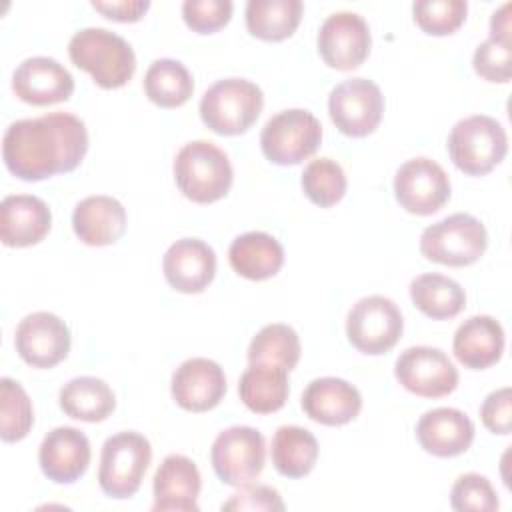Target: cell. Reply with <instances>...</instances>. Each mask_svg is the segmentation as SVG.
Masks as SVG:
<instances>
[{"label":"cell","instance_id":"21","mask_svg":"<svg viewBox=\"0 0 512 512\" xmlns=\"http://www.w3.org/2000/svg\"><path fill=\"white\" fill-rule=\"evenodd\" d=\"M362 408V396L356 386L342 378L324 376L312 380L302 392V410L324 426H342L352 422Z\"/></svg>","mask_w":512,"mask_h":512},{"label":"cell","instance_id":"35","mask_svg":"<svg viewBox=\"0 0 512 512\" xmlns=\"http://www.w3.org/2000/svg\"><path fill=\"white\" fill-rule=\"evenodd\" d=\"M34 424V410L26 390L12 378L0 380V438L18 442L28 436Z\"/></svg>","mask_w":512,"mask_h":512},{"label":"cell","instance_id":"24","mask_svg":"<svg viewBox=\"0 0 512 512\" xmlns=\"http://www.w3.org/2000/svg\"><path fill=\"white\" fill-rule=\"evenodd\" d=\"M452 350L456 360L470 370L494 366L504 352L502 324L486 314L470 316L454 332Z\"/></svg>","mask_w":512,"mask_h":512},{"label":"cell","instance_id":"4","mask_svg":"<svg viewBox=\"0 0 512 512\" xmlns=\"http://www.w3.org/2000/svg\"><path fill=\"white\" fill-rule=\"evenodd\" d=\"M264 94L246 78H224L214 82L200 100V118L216 134H244L260 116Z\"/></svg>","mask_w":512,"mask_h":512},{"label":"cell","instance_id":"6","mask_svg":"<svg viewBox=\"0 0 512 512\" xmlns=\"http://www.w3.org/2000/svg\"><path fill=\"white\" fill-rule=\"evenodd\" d=\"M488 232L484 224L466 212L450 214L424 228L420 254L444 266H470L486 252Z\"/></svg>","mask_w":512,"mask_h":512},{"label":"cell","instance_id":"29","mask_svg":"<svg viewBox=\"0 0 512 512\" xmlns=\"http://www.w3.org/2000/svg\"><path fill=\"white\" fill-rule=\"evenodd\" d=\"M410 298L414 306L432 320H448L458 316L466 306L464 288L444 274H420L410 282Z\"/></svg>","mask_w":512,"mask_h":512},{"label":"cell","instance_id":"19","mask_svg":"<svg viewBox=\"0 0 512 512\" xmlns=\"http://www.w3.org/2000/svg\"><path fill=\"white\" fill-rule=\"evenodd\" d=\"M202 478L194 460L184 454H168L152 482L154 512H196Z\"/></svg>","mask_w":512,"mask_h":512},{"label":"cell","instance_id":"41","mask_svg":"<svg viewBox=\"0 0 512 512\" xmlns=\"http://www.w3.org/2000/svg\"><path fill=\"white\" fill-rule=\"evenodd\" d=\"M482 424L492 434H510L512 430V390L510 386L490 392L480 406Z\"/></svg>","mask_w":512,"mask_h":512},{"label":"cell","instance_id":"17","mask_svg":"<svg viewBox=\"0 0 512 512\" xmlns=\"http://www.w3.org/2000/svg\"><path fill=\"white\" fill-rule=\"evenodd\" d=\"M174 402L188 412H206L226 394V376L220 364L208 358H188L172 374Z\"/></svg>","mask_w":512,"mask_h":512},{"label":"cell","instance_id":"34","mask_svg":"<svg viewBox=\"0 0 512 512\" xmlns=\"http://www.w3.org/2000/svg\"><path fill=\"white\" fill-rule=\"evenodd\" d=\"M302 190L308 200L320 208H330L346 194V174L342 166L332 158L312 160L300 178Z\"/></svg>","mask_w":512,"mask_h":512},{"label":"cell","instance_id":"9","mask_svg":"<svg viewBox=\"0 0 512 512\" xmlns=\"http://www.w3.org/2000/svg\"><path fill=\"white\" fill-rule=\"evenodd\" d=\"M404 330L400 308L386 296L372 294L360 298L348 312V342L362 354L378 356L396 346Z\"/></svg>","mask_w":512,"mask_h":512},{"label":"cell","instance_id":"28","mask_svg":"<svg viewBox=\"0 0 512 512\" xmlns=\"http://www.w3.org/2000/svg\"><path fill=\"white\" fill-rule=\"evenodd\" d=\"M60 408L66 416L82 422H102L114 408L112 388L96 376H78L60 388Z\"/></svg>","mask_w":512,"mask_h":512},{"label":"cell","instance_id":"14","mask_svg":"<svg viewBox=\"0 0 512 512\" xmlns=\"http://www.w3.org/2000/svg\"><path fill=\"white\" fill-rule=\"evenodd\" d=\"M318 52L336 70L358 68L370 54L372 38L366 20L356 12H334L318 30Z\"/></svg>","mask_w":512,"mask_h":512},{"label":"cell","instance_id":"11","mask_svg":"<svg viewBox=\"0 0 512 512\" xmlns=\"http://www.w3.org/2000/svg\"><path fill=\"white\" fill-rule=\"evenodd\" d=\"M328 112L336 128L352 138L372 134L384 112V96L376 82L368 78H348L332 88Z\"/></svg>","mask_w":512,"mask_h":512},{"label":"cell","instance_id":"40","mask_svg":"<svg viewBox=\"0 0 512 512\" xmlns=\"http://www.w3.org/2000/svg\"><path fill=\"white\" fill-rule=\"evenodd\" d=\"M222 510H284L282 496L278 494L276 488L266 486V484H246L240 486L238 492H234L224 504Z\"/></svg>","mask_w":512,"mask_h":512},{"label":"cell","instance_id":"23","mask_svg":"<svg viewBox=\"0 0 512 512\" xmlns=\"http://www.w3.org/2000/svg\"><path fill=\"white\" fill-rule=\"evenodd\" d=\"M52 214L44 200L32 194H12L0 204V238L10 248H26L44 240Z\"/></svg>","mask_w":512,"mask_h":512},{"label":"cell","instance_id":"16","mask_svg":"<svg viewBox=\"0 0 512 512\" xmlns=\"http://www.w3.org/2000/svg\"><path fill=\"white\" fill-rule=\"evenodd\" d=\"M14 94L32 106L66 102L74 92L72 74L54 58L32 56L18 64L12 74Z\"/></svg>","mask_w":512,"mask_h":512},{"label":"cell","instance_id":"32","mask_svg":"<svg viewBox=\"0 0 512 512\" xmlns=\"http://www.w3.org/2000/svg\"><path fill=\"white\" fill-rule=\"evenodd\" d=\"M144 92L160 108H178L190 100L194 80L180 60L158 58L144 74Z\"/></svg>","mask_w":512,"mask_h":512},{"label":"cell","instance_id":"25","mask_svg":"<svg viewBox=\"0 0 512 512\" xmlns=\"http://www.w3.org/2000/svg\"><path fill=\"white\" fill-rule=\"evenodd\" d=\"M72 228L86 246H108L124 234L126 210L112 196H88L76 204Z\"/></svg>","mask_w":512,"mask_h":512},{"label":"cell","instance_id":"10","mask_svg":"<svg viewBox=\"0 0 512 512\" xmlns=\"http://www.w3.org/2000/svg\"><path fill=\"white\" fill-rule=\"evenodd\" d=\"M210 462L224 484L236 488L246 486L264 470V436L252 426H230L214 438Z\"/></svg>","mask_w":512,"mask_h":512},{"label":"cell","instance_id":"13","mask_svg":"<svg viewBox=\"0 0 512 512\" xmlns=\"http://www.w3.org/2000/svg\"><path fill=\"white\" fill-rule=\"evenodd\" d=\"M394 374L402 388L422 398L448 396L460 378L452 360L432 346L406 348L394 364Z\"/></svg>","mask_w":512,"mask_h":512},{"label":"cell","instance_id":"33","mask_svg":"<svg viewBox=\"0 0 512 512\" xmlns=\"http://www.w3.org/2000/svg\"><path fill=\"white\" fill-rule=\"evenodd\" d=\"M300 338L288 324H268L256 332L248 346L250 364H272L294 370L300 360Z\"/></svg>","mask_w":512,"mask_h":512},{"label":"cell","instance_id":"30","mask_svg":"<svg viewBox=\"0 0 512 512\" xmlns=\"http://www.w3.org/2000/svg\"><path fill=\"white\" fill-rule=\"evenodd\" d=\"M272 464L286 478H302L318 460V442L302 426H280L272 436Z\"/></svg>","mask_w":512,"mask_h":512},{"label":"cell","instance_id":"27","mask_svg":"<svg viewBox=\"0 0 512 512\" xmlns=\"http://www.w3.org/2000/svg\"><path fill=\"white\" fill-rule=\"evenodd\" d=\"M238 394L248 410L272 414L288 400V370L272 364H250L238 380Z\"/></svg>","mask_w":512,"mask_h":512},{"label":"cell","instance_id":"1","mask_svg":"<svg viewBox=\"0 0 512 512\" xmlns=\"http://www.w3.org/2000/svg\"><path fill=\"white\" fill-rule=\"evenodd\" d=\"M86 152V124L70 112L16 120L2 138V160L8 172L26 182L72 172Z\"/></svg>","mask_w":512,"mask_h":512},{"label":"cell","instance_id":"18","mask_svg":"<svg viewBox=\"0 0 512 512\" xmlns=\"http://www.w3.org/2000/svg\"><path fill=\"white\" fill-rule=\"evenodd\" d=\"M90 456L92 452L86 434L72 426L50 430L38 448L40 470L56 484L76 482L88 470Z\"/></svg>","mask_w":512,"mask_h":512},{"label":"cell","instance_id":"3","mask_svg":"<svg viewBox=\"0 0 512 512\" xmlns=\"http://www.w3.org/2000/svg\"><path fill=\"white\" fill-rule=\"evenodd\" d=\"M232 164L222 148L210 140L184 144L174 158V180L178 190L196 204L224 198L232 186Z\"/></svg>","mask_w":512,"mask_h":512},{"label":"cell","instance_id":"36","mask_svg":"<svg viewBox=\"0 0 512 512\" xmlns=\"http://www.w3.org/2000/svg\"><path fill=\"white\" fill-rule=\"evenodd\" d=\"M468 4L464 0H418L412 4L414 22L432 36L456 32L466 20Z\"/></svg>","mask_w":512,"mask_h":512},{"label":"cell","instance_id":"20","mask_svg":"<svg viewBox=\"0 0 512 512\" xmlns=\"http://www.w3.org/2000/svg\"><path fill=\"white\" fill-rule=\"evenodd\" d=\"M162 270L174 290L198 294L214 280L216 254L204 240L180 238L166 250Z\"/></svg>","mask_w":512,"mask_h":512},{"label":"cell","instance_id":"22","mask_svg":"<svg viewBox=\"0 0 512 512\" xmlns=\"http://www.w3.org/2000/svg\"><path fill=\"white\" fill-rule=\"evenodd\" d=\"M420 446L438 458H452L466 452L474 440V422L458 408H434L416 424Z\"/></svg>","mask_w":512,"mask_h":512},{"label":"cell","instance_id":"43","mask_svg":"<svg viewBox=\"0 0 512 512\" xmlns=\"http://www.w3.org/2000/svg\"><path fill=\"white\" fill-rule=\"evenodd\" d=\"M510 4H502L500 10H496L490 18V38L496 40H504V42H512L510 38Z\"/></svg>","mask_w":512,"mask_h":512},{"label":"cell","instance_id":"5","mask_svg":"<svg viewBox=\"0 0 512 512\" xmlns=\"http://www.w3.org/2000/svg\"><path fill=\"white\" fill-rule=\"evenodd\" d=\"M508 152L504 126L486 114L458 120L448 134V154L458 170L468 176H484L496 168Z\"/></svg>","mask_w":512,"mask_h":512},{"label":"cell","instance_id":"12","mask_svg":"<svg viewBox=\"0 0 512 512\" xmlns=\"http://www.w3.org/2000/svg\"><path fill=\"white\" fill-rule=\"evenodd\" d=\"M450 190V178L444 168L426 156L406 160L394 176L398 204L416 216L438 212L448 202Z\"/></svg>","mask_w":512,"mask_h":512},{"label":"cell","instance_id":"7","mask_svg":"<svg viewBox=\"0 0 512 512\" xmlns=\"http://www.w3.org/2000/svg\"><path fill=\"white\" fill-rule=\"evenodd\" d=\"M152 460V446L146 436L134 430L106 438L100 454L98 484L110 498H130L138 492Z\"/></svg>","mask_w":512,"mask_h":512},{"label":"cell","instance_id":"39","mask_svg":"<svg viewBox=\"0 0 512 512\" xmlns=\"http://www.w3.org/2000/svg\"><path fill=\"white\" fill-rule=\"evenodd\" d=\"M232 8L230 0H186L182 18L194 32L212 34L230 22Z\"/></svg>","mask_w":512,"mask_h":512},{"label":"cell","instance_id":"37","mask_svg":"<svg viewBox=\"0 0 512 512\" xmlns=\"http://www.w3.org/2000/svg\"><path fill=\"white\" fill-rule=\"evenodd\" d=\"M450 506L458 512H494L500 504L490 480L482 474L468 472L454 482Z\"/></svg>","mask_w":512,"mask_h":512},{"label":"cell","instance_id":"8","mask_svg":"<svg viewBox=\"0 0 512 512\" xmlns=\"http://www.w3.org/2000/svg\"><path fill=\"white\" fill-rule=\"evenodd\" d=\"M320 142V120L302 108H290L274 114L260 132L264 156L278 166L300 164L318 150Z\"/></svg>","mask_w":512,"mask_h":512},{"label":"cell","instance_id":"31","mask_svg":"<svg viewBox=\"0 0 512 512\" xmlns=\"http://www.w3.org/2000/svg\"><path fill=\"white\" fill-rule=\"evenodd\" d=\"M302 10L300 0H248L246 28L260 40L280 42L296 32Z\"/></svg>","mask_w":512,"mask_h":512},{"label":"cell","instance_id":"38","mask_svg":"<svg viewBox=\"0 0 512 512\" xmlns=\"http://www.w3.org/2000/svg\"><path fill=\"white\" fill-rule=\"evenodd\" d=\"M474 72L488 80L506 84L512 78V42L488 38L474 50Z\"/></svg>","mask_w":512,"mask_h":512},{"label":"cell","instance_id":"15","mask_svg":"<svg viewBox=\"0 0 512 512\" xmlns=\"http://www.w3.org/2000/svg\"><path fill=\"white\" fill-rule=\"evenodd\" d=\"M18 356L32 368H54L70 352V328L52 312H32L14 332Z\"/></svg>","mask_w":512,"mask_h":512},{"label":"cell","instance_id":"2","mask_svg":"<svg viewBox=\"0 0 512 512\" xmlns=\"http://www.w3.org/2000/svg\"><path fill=\"white\" fill-rule=\"evenodd\" d=\"M72 64L88 72L104 90H114L134 76L136 56L132 46L106 28H82L68 42Z\"/></svg>","mask_w":512,"mask_h":512},{"label":"cell","instance_id":"26","mask_svg":"<svg viewBox=\"0 0 512 512\" xmlns=\"http://www.w3.org/2000/svg\"><path fill=\"white\" fill-rule=\"evenodd\" d=\"M228 260L238 276L248 280H266L280 272L284 264V248L274 236L252 230L232 240Z\"/></svg>","mask_w":512,"mask_h":512},{"label":"cell","instance_id":"42","mask_svg":"<svg viewBox=\"0 0 512 512\" xmlns=\"http://www.w3.org/2000/svg\"><path fill=\"white\" fill-rule=\"evenodd\" d=\"M92 8L116 22H136L150 8L148 0H92Z\"/></svg>","mask_w":512,"mask_h":512}]
</instances>
